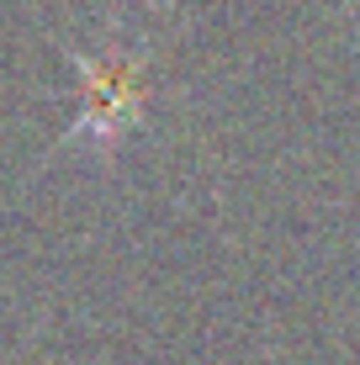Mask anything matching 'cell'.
Returning <instances> with one entry per match:
<instances>
[{
	"mask_svg": "<svg viewBox=\"0 0 360 365\" xmlns=\"http://www.w3.org/2000/svg\"><path fill=\"white\" fill-rule=\"evenodd\" d=\"M143 106V58L106 53L101 64H85V91H80V122L74 133L85 143H117L138 122Z\"/></svg>",
	"mask_w": 360,
	"mask_h": 365,
	"instance_id": "6da1fadb",
	"label": "cell"
}]
</instances>
